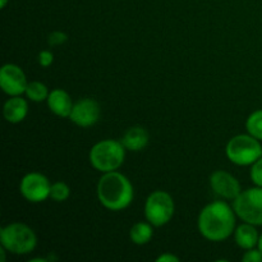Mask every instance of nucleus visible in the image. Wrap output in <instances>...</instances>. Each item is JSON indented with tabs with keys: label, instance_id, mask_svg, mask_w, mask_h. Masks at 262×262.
Here are the masks:
<instances>
[{
	"label": "nucleus",
	"instance_id": "393cba45",
	"mask_svg": "<svg viewBox=\"0 0 262 262\" xmlns=\"http://www.w3.org/2000/svg\"><path fill=\"white\" fill-rule=\"evenodd\" d=\"M257 248H258V250H260L261 252H262V234L260 235V239H258V245H257Z\"/></svg>",
	"mask_w": 262,
	"mask_h": 262
},
{
	"label": "nucleus",
	"instance_id": "f257e3e1",
	"mask_svg": "<svg viewBox=\"0 0 262 262\" xmlns=\"http://www.w3.org/2000/svg\"><path fill=\"white\" fill-rule=\"evenodd\" d=\"M235 211L224 201H215L202 209L199 216V230L202 237L222 242L235 229Z\"/></svg>",
	"mask_w": 262,
	"mask_h": 262
},
{
	"label": "nucleus",
	"instance_id": "f8f14e48",
	"mask_svg": "<svg viewBox=\"0 0 262 262\" xmlns=\"http://www.w3.org/2000/svg\"><path fill=\"white\" fill-rule=\"evenodd\" d=\"M48 106L55 115L61 118H69L72 109H73V102L71 96L67 91L61 89H55L49 94Z\"/></svg>",
	"mask_w": 262,
	"mask_h": 262
},
{
	"label": "nucleus",
	"instance_id": "aec40b11",
	"mask_svg": "<svg viewBox=\"0 0 262 262\" xmlns=\"http://www.w3.org/2000/svg\"><path fill=\"white\" fill-rule=\"evenodd\" d=\"M251 179L255 183V186L262 187V158L252 164L251 169Z\"/></svg>",
	"mask_w": 262,
	"mask_h": 262
},
{
	"label": "nucleus",
	"instance_id": "f03ea898",
	"mask_svg": "<svg viewBox=\"0 0 262 262\" xmlns=\"http://www.w3.org/2000/svg\"><path fill=\"white\" fill-rule=\"evenodd\" d=\"M133 187L129 179L119 171L104 173L97 183V197L104 207L112 211L127 209L133 201Z\"/></svg>",
	"mask_w": 262,
	"mask_h": 262
},
{
	"label": "nucleus",
	"instance_id": "20e7f679",
	"mask_svg": "<svg viewBox=\"0 0 262 262\" xmlns=\"http://www.w3.org/2000/svg\"><path fill=\"white\" fill-rule=\"evenodd\" d=\"M0 242L8 252L14 255H27L37 245L35 232L22 223H12L0 229Z\"/></svg>",
	"mask_w": 262,
	"mask_h": 262
},
{
	"label": "nucleus",
	"instance_id": "7ed1b4c3",
	"mask_svg": "<svg viewBox=\"0 0 262 262\" xmlns=\"http://www.w3.org/2000/svg\"><path fill=\"white\" fill-rule=\"evenodd\" d=\"M124 158L125 147L122 141H100L90 151V163L101 173L118 170L124 163Z\"/></svg>",
	"mask_w": 262,
	"mask_h": 262
},
{
	"label": "nucleus",
	"instance_id": "b1692460",
	"mask_svg": "<svg viewBox=\"0 0 262 262\" xmlns=\"http://www.w3.org/2000/svg\"><path fill=\"white\" fill-rule=\"evenodd\" d=\"M156 262H179V257H177V256H174L173 253H164V255L159 256L158 258H156Z\"/></svg>",
	"mask_w": 262,
	"mask_h": 262
},
{
	"label": "nucleus",
	"instance_id": "0eeeda50",
	"mask_svg": "<svg viewBox=\"0 0 262 262\" xmlns=\"http://www.w3.org/2000/svg\"><path fill=\"white\" fill-rule=\"evenodd\" d=\"M174 201L165 191H155L147 197L145 204V215L154 227L168 224L174 215Z\"/></svg>",
	"mask_w": 262,
	"mask_h": 262
},
{
	"label": "nucleus",
	"instance_id": "5701e85b",
	"mask_svg": "<svg viewBox=\"0 0 262 262\" xmlns=\"http://www.w3.org/2000/svg\"><path fill=\"white\" fill-rule=\"evenodd\" d=\"M38 64L40 66H42L43 68H48L49 66H51L54 61V55L51 51L49 50H43L41 51L40 54H38Z\"/></svg>",
	"mask_w": 262,
	"mask_h": 262
},
{
	"label": "nucleus",
	"instance_id": "423d86ee",
	"mask_svg": "<svg viewBox=\"0 0 262 262\" xmlns=\"http://www.w3.org/2000/svg\"><path fill=\"white\" fill-rule=\"evenodd\" d=\"M233 209L235 214L245 223L261 227L262 225V187L256 186L233 200Z\"/></svg>",
	"mask_w": 262,
	"mask_h": 262
},
{
	"label": "nucleus",
	"instance_id": "dca6fc26",
	"mask_svg": "<svg viewBox=\"0 0 262 262\" xmlns=\"http://www.w3.org/2000/svg\"><path fill=\"white\" fill-rule=\"evenodd\" d=\"M154 225L151 223H136L129 230V238L135 245L143 246L147 245L151 239H152Z\"/></svg>",
	"mask_w": 262,
	"mask_h": 262
},
{
	"label": "nucleus",
	"instance_id": "a878e982",
	"mask_svg": "<svg viewBox=\"0 0 262 262\" xmlns=\"http://www.w3.org/2000/svg\"><path fill=\"white\" fill-rule=\"evenodd\" d=\"M8 2H9V0H0V8H5Z\"/></svg>",
	"mask_w": 262,
	"mask_h": 262
},
{
	"label": "nucleus",
	"instance_id": "a211bd4d",
	"mask_svg": "<svg viewBox=\"0 0 262 262\" xmlns=\"http://www.w3.org/2000/svg\"><path fill=\"white\" fill-rule=\"evenodd\" d=\"M246 129L251 136L262 141V109L256 110L248 117L246 122Z\"/></svg>",
	"mask_w": 262,
	"mask_h": 262
},
{
	"label": "nucleus",
	"instance_id": "2eb2a0df",
	"mask_svg": "<svg viewBox=\"0 0 262 262\" xmlns=\"http://www.w3.org/2000/svg\"><path fill=\"white\" fill-rule=\"evenodd\" d=\"M234 238L235 243L241 248L247 251L251 250V248H255L258 245L260 235H258L257 229H256V225L250 224V223H245V224L239 225L235 229Z\"/></svg>",
	"mask_w": 262,
	"mask_h": 262
},
{
	"label": "nucleus",
	"instance_id": "4be33fe9",
	"mask_svg": "<svg viewBox=\"0 0 262 262\" xmlns=\"http://www.w3.org/2000/svg\"><path fill=\"white\" fill-rule=\"evenodd\" d=\"M242 261L245 262H262V252L260 250H256V248H251L247 250V252L243 255Z\"/></svg>",
	"mask_w": 262,
	"mask_h": 262
},
{
	"label": "nucleus",
	"instance_id": "1a4fd4ad",
	"mask_svg": "<svg viewBox=\"0 0 262 262\" xmlns=\"http://www.w3.org/2000/svg\"><path fill=\"white\" fill-rule=\"evenodd\" d=\"M28 86L22 68L15 64H4L0 69V87L9 96H20Z\"/></svg>",
	"mask_w": 262,
	"mask_h": 262
},
{
	"label": "nucleus",
	"instance_id": "6ab92c4d",
	"mask_svg": "<svg viewBox=\"0 0 262 262\" xmlns=\"http://www.w3.org/2000/svg\"><path fill=\"white\" fill-rule=\"evenodd\" d=\"M71 196V188L64 182H55L51 184L50 197L55 202H64Z\"/></svg>",
	"mask_w": 262,
	"mask_h": 262
},
{
	"label": "nucleus",
	"instance_id": "412c9836",
	"mask_svg": "<svg viewBox=\"0 0 262 262\" xmlns=\"http://www.w3.org/2000/svg\"><path fill=\"white\" fill-rule=\"evenodd\" d=\"M67 40H68V36H67V33L61 32V31H55V32H53L49 35L48 43L50 46H59V45H63V43H66Z\"/></svg>",
	"mask_w": 262,
	"mask_h": 262
},
{
	"label": "nucleus",
	"instance_id": "4468645a",
	"mask_svg": "<svg viewBox=\"0 0 262 262\" xmlns=\"http://www.w3.org/2000/svg\"><path fill=\"white\" fill-rule=\"evenodd\" d=\"M148 140H150V137H148V133L145 128L132 127L123 136L122 143L125 150L137 152V151L143 150L147 146Z\"/></svg>",
	"mask_w": 262,
	"mask_h": 262
},
{
	"label": "nucleus",
	"instance_id": "f3484780",
	"mask_svg": "<svg viewBox=\"0 0 262 262\" xmlns=\"http://www.w3.org/2000/svg\"><path fill=\"white\" fill-rule=\"evenodd\" d=\"M25 94L26 96H27V99H30L31 101L41 102L48 100L49 94H50V92H49L48 87H46L42 82L32 81L28 83Z\"/></svg>",
	"mask_w": 262,
	"mask_h": 262
},
{
	"label": "nucleus",
	"instance_id": "ddd939ff",
	"mask_svg": "<svg viewBox=\"0 0 262 262\" xmlns=\"http://www.w3.org/2000/svg\"><path fill=\"white\" fill-rule=\"evenodd\" d=\"M3 113H4V118L7 119V122L17 124L27 117L28 104L20 96H12L4 104Z\"/></svg>",
	"mask_w": 262,
	"mask_h": 262
},
{
	"label": "nucleus",
	"instance_id": "39448f33",
	"mask_svg": "<svg viewBox=\"0 0 262 262\" xmlns=\"http://www.w3.org/2000/svg\"><path fill=\"white\" fill-rule=\"evenodd\" d=\"M225 152L233 164L247 166L252 165L255 161L262 158V146L260 140L251 136L250 133L238 135L228 142Z\"/></svg>",
	"mask_w": 262,
	"mask_h": 262
},
{
	"label": "nucleus",
	"instance_id": "9d476101",
	"mask_svg": "<svg viewBox=\"0 0 262 262\" xmlns=\"http://www.w3.org/2000/svg\"><path fill=\"white\" fill-rule=\"evenodd\" d=\"M100 118V106L95 100L82 99L73 105L69 119L82 128L96 124Z\"/></svg>",
	"mask_w": 262,
	"mask_h": 262
},
{
	"label": "nucleus",
	"instance_id": "9b49d317",
	"mask_svg": "<svg viewBox=\"0 0 262 262\" xmlns=\"http://www.w3.org/2000/svg\"><path fill=\"white\" fill-rule=\"evenodd\" d=\"M210 186L217 196L227 200H235L242 192L238 179L224 170H216L211 174Z\"/></svg>",
	"mask_w": 262,
	"mask_h": 262
},
{
	"label": "nucleus",
	"instance_id": "6e6552de",
	"mask_svg": "<svg viewBox=\"0 0 262 262\" xmlns=\"http://www.w3.org/2000/svg\"><path fill=\"white\" fill-rule=\"evenodd\" d=\"M50 182L41 173H30L20 181V194L32 204L45 201L48 197H50Z\"/></svg>",
	"mask_w": 262,
	"mask_h": 262
}]
</instances>
